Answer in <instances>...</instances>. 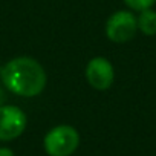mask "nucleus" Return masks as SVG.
I'll return each mask as SVG.
<instances>
[{
    "label": "nucleus",
    "mask_w": 156,
    "mask_h": 156,
    "mask_svg": "<svg viewBox=\"0 0 156 156\" xmlns=\"http://www.w3.org/2000/svg\"><path fill=\"white\" fill-rule=\"evenodd\" d=\"M124 3H126L130 9L142 11V9L151 8V6L156 3V0H124Z\"/></svg>",
    "instance_id": "7"
},
{
    "label": "nucleus",
    "mask_w": 156,
    "mask_h": 156,
    "mask_svg": "<svg viewBox=\"0 0 156 156\" xmlns=\"http://www.w3.org/2000/svg\"><path fill=\"white\" fill-rule=\"evenodd\" d=\"M139 12L141 14L136 19L138 29H141V32L145 35H156V11H153L151 8H147Z\"/></svg>",
    "instance_id": "6"
},
{
    "label": "nucleus",
    "mask_w": 156,
    "mask_h": 156,
    "mask_svg": "<svg viewBox=\"0 0 156 156\" xmlns=\"http://www.w3.org/2000/svg\"><path fill=\"white\" fill-rule=\"evenodd\" d=\"M26 127V115L17 106L0 107V141L19 138Z\"/></svg>",
    "instance_id": "4"
},
{
    "label": "nucleus",
    "mask_w": 156,
    "mask_h": 156,
    "mask_svg": "<svg viewBox=\"0 0 156 156\" xmlns=\"http://www.w3.org/2000/svg\"><path fill=\"white\" fill-rule=\"evenodd\" d=\"M80 142L78 132L70 126H57L44 136V150L49 156H70Z\"/></svg>",
    "instance_id": "2"
},
{
    "label": "nucleus",
    "mask_w": 156,
    "mask_h": 156,
    "mask_svg": "<svg viewBox=\"0 0 156 156\" xmlns=\"http://www.w3.org/2000/svg\"><path fill=\"white\" fill-rule=\"evenodd\" d=\"M0 156H14V153L9 148H0Z\"/></svg>",
    "instance_id": "8"
},
{
    "label": "nucleus",
    "mask_w": 156,
    "mask_h": 156,
    "mask_svg": "<svg viewBox=\"0 0 156 156\" xmlns=\"http://www.w3.org/2000/svg\"><path fill=\"white\" fill-rule=\"evenodd\" d=\"M3 84L16 95L37 97L46 86V72L40 63L29 57L8 61L0 70Z\"/></svg>",
    "instance_id": "1"
},
{
    "label": "nucleus",
    "mask_w": 156,
    "mask_h": 156,
    "mask_svg": "<svg viewBox=\"0 0 156 156\" xmlns=\"http://www.w3.org/2000/svg\"><path fill=\"white\" fill-rule=\"evenodd\" d=\"M113 66L112 63L104 57H95L87 63L86 67V78L89 84L94 89L106 90L113 83Z\"/></svg>",
    "instance_id": "5"
},
{
    "label": "nucleus",
    "mask_w": 156,
    "mask_h": 156,
    "mask_svg": "<svg viewBox=\"0 0 156 156\" xmlns=\"http://www.w3.org/2000/svg\"><path fill=\"white\" fill-rule=\"evenodd\" d=\"M138 29L136 17L130 11L115 12L106 23V34L115 43H124L135 37Z\"/></svg>",
    "instance_id": "3"
}]
</instances>
